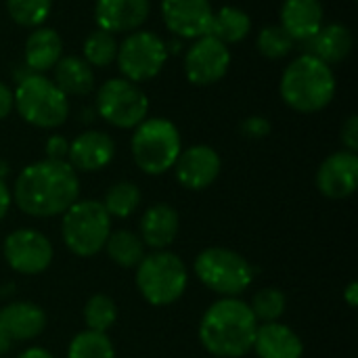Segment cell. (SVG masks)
<instances>
[{"label":"cell","instance_id":"obj_1","mask_svg":"<svg viewBox=\"0 0 358 358\" xmlns=\"http://www.w3.org/2000/svg\"><path fill=\"white\" fill-rule=\"evenodd\" d=\"M10 195L25 216L55 218L80 199V178L67 162L40 159L19 172Z\"/></svg>","mask_w":358,"mask_h":358},{"label":"cell","instance_id":"obj_2","mask_svg":"<svg viewBox=\"0 0 358 358\" xmlns=\"http://www.w3.org/2000/svg\"><path fill=\"white\" fill-rule=\"evenodd\" d=\"M258 321L241 298H220L203 315L197 327L199 342L214 358H241L252 352Z\"/></svg>","mask_w":358,"mask_h":358},{"label":"cell","instance_id":"obj_3","mask_svg":"<svg viewBox=\"0 0 358 358\" xmlns=\"http://www.w3.org/2000/svg\"><path fill=\"white\" fill-rule=\"evenodd\" d=\"M281 99L287 107L298 113L323 111L336 96L334 69L313 55L294 59L279 82Z\"/></svg>","mask_w":358,"mask_h":358},{"label":"cell","instance_id":"obj_4","mask_svg":"<svg viewBox=\"0 0 358 358\" xmlns=\"http://www.w3.org/2000/svg\"><path fill=\"white\" fill-rule=\"evenodd\" d=\"M134 283L147 304L166 308L185 296L189 268L185 260L170 250L149 252L134 268Z\"/></svg>","mask_w":358,"mask_h":358},{"label":"cell","instance_id":"obj_5","mask_svg":"<svg viewBox=\"0 0 358 358\" xmlns=\"http://www.w3.org/2000/svg\"><path fill=\"white\" fill-rule=\"evenodd\" d=\"M193 275L206 289L220 298H239L254 283V266L250 260L220 245L206 248L195 256Z\"/></svg>","mask_w":358,"mask_h":358},{"label":"cell","instance_id":"obj_6","mask_svg":"<svg viewBox=\"0 0 358 358\" xmlns=\"http://www.w3.org/2000/svg\"><path fill=\"white\" fill-rule=\"evenodd\" d=\"M132 157L147 176H162L170 172L182 151V138L174 122L166 117L143 120L132 134Z\"/></svg>","mask_w":358,"mask_h":358},{"label":"cell","instance_id":"obj_7","mask_svg":"<svg viewBox=\"0 0 358 358\" xmlns=\"http://www.w3.org/2000/svg\"><path fill=\"white\" fill-rule=\"evenodd\" d=\"M13 109L36 128L52 130L65 124L69 115V99L42 73H27L13 92Z\"/></svg>","mask_w":358,"mask_h":358},{"label":"cell","instance_id":"obj_8","mask_svg":"<svg viewBox=\"0 0 358 358\" xmlns=\"http://www.w3.org/2000/svg\"><path fill=\"white\" fill-rule=\"evenodd\" d=\"M109 233L111 216L96 199H78L61 214V239L78 258L101 254Z\"/></svg>","mask_w":358,"mask_h":358},{"label":"cell","instance_id":"obj_9","mask_svg":"<svg viewBox=\"0 0 358 358\" xmlns=\"http://www.w3.org/2000/svg\"><path fill=\"white\" fill-rule=\"evenodd\" d=\"M96 113L113 128L134 130L147 120L149 99L138 84L126 78H113L96 92Z\"/></svg>","mask_w":358,"mask_h":358},{"label":"cell","instance_id":"obj_10","mask_svg":"<svg viewBox=\"0 0 358 358\" xmlns=\"http://www.w3.org/2000/svg\"><path fill=\"white\" fill-rule=\"evenodd\" d=\"M168 46L153 31H130L117 44V67L126 80L138 84L153 80L168 61Z\"/></svg>","mask_w":358,"mask_h":358},{"label":"cell","instance_id":"obj_11","mask_svg":"<svg viewBox=\"0 0 358 358\" xmlns=\"http://www.w3.org/2000/svg\"><path fill=\"white\" fill-rule=\"evenodd\" d=\"M2 256L10 271L36 277L50 268L55 248L50 239L36 229H15L2 241Z\"/></svg>","mask_w":358,"mask_h":358},{"label":"cell","instance_id":"obj_12","mask_svg":"<svg viewBox=\"0 0 358 358\" xmlns=\"http://www.w3.org/2000/svg\"><path fill=\"white\" fill-rule=\"evenodd\" d=\"M231 65V50L214 36L197 38L185 55V76L195 86L220 82Z\"/></svg>","mask_w":358,"mask_h":358},{"label":"cell","instance_id":"obj_13","mask_svg":"<svg viewBox=\"0 0 358 358\" xmlns=\"http://www.w3.org/2000/svg\"><path fill=\"white\" fill-rule=\"evenodd\" d=\"M172 170L180 187L189 191H203L212 187L216 178L220 176L222 159L214 147L193 145L180 151Z\"/></svg>","mask_w":358,"mask_h":358},{"label":"cell","instance_id":"obj_14","mask_svg":"<svg viewBox=\"0 0 358 358\" xmlns=\"http://www.w3.org/2000/svg\"><path fill=\"white\" fill-rule=\"evenodd\" d=\"M162 17L172 34L197 40L210 36L214 10L208 0H162Z\"/></svg>","mask_w":358,"mask_h":358},{"label":"cell","instance_id":"obj_15","mask_svg":"<svg viewBox=\"0 0 358 358\" xmlns=\"http://www.w3.org/2000/svg\"><path fill=\"white\" fill-rule=\"evenodd\" d=\"M317 189L327 199H348L357 193L358 157L350 151H336L317 170Z\"/></svg>","mask_w":358,"mask_h":358},{"label":"cell","instance_id":"obj_16","mask_svg":"<svg viewBox=\"0 0 358 358\" xmlns=\"http://www.w3.org/2000/svg\"><path fill=\"white\" fill-rule=\"evenodd\" d=\"M115 157V143L107 132L86 130L69 143L67 164L76 172H99Z\"/></svg>","mask_w":358,"mask_h":358},{"label":"cell","instance_id":"obj_17","mask_svg":"<svg viewBox=\"0 0 358 358\" xmlns=\"http://www.w3.org/2000/svg\"><path fill=\"white\" fill-rule=\"evenodd\" d=\"M46 313L42 306L19 300L4 304L0 308V331L15 344V342H31L40 338L46 329Z\"/></svg>","mask_w":358,"mask_h":358},{"label":"cell","instance_id":"obj_18","mask_svg":"<svg viewBox=\"0 0 358 358\" xmlns=\"http://www.w3.org/2000/svg\"><path fill=\"white\" fill-rule=\"evenodd\" d=\"M180 231V216L170 203H153L149 206L138 222V237L151 252L168 250Z\"/></svg>","mask_w":358,"mask_h":358},{"label":"cell","instance_id":"obj_19","mask_svg":"<svg viewBox=\"0 0 358 358\" xmlns=\"http://www.w3.org/2000/svg\"><path fill=\"white\" fill-rule=\"evenodd\" d=\"M151 13L149 0H96L94 21L109 34L138 29Z\"/></svg>","mask_w":358,"mask_h":358},{"label":"cell","instance_id":"obj_20","mask_svg":"<svg viewBox=\"0 0 358 358\" xmlns=\"http://www.w3.org/2000/svg\"><path fill=\"white\" fill-rule=\"evenodd\" d=\"M252 352L258 358H302L304 342L302 338L281 321L258 325Z\"/></svg>","mask_w":358,"mask_h":358},{"label":"cell","instance_id":"obj_21","mask_svg":"<svg viewBox=\"0 0 358 358\" xmlns=\"http://www.w3.org/2000/svg\"><path fill=\"white\" fill-rule=\"evenodd\" d=\"M325 25L321 0H285L281 6V27L294 42L310 40Z\"/></svg>","mask_w":358,"mask_h":358},{"label":"cell","instance_id":"obj_22","mask_svg":"<svg viewBox=\"0 0 358 358\" xmlns=\"http://www.w3.org/2000/svg\"><path fill=\"white\" fill-rule=\"evenodd\" d=\"M304 46H306V55H313L331 67L334 63H342L352 52L355 38L346 25L329 23L323 25L310 40H306Z\"/></svg>","mask_w":358,"mask_h":358},{"label":"cell","instance_id":"obj_23","mask_svg":"<svg viewBox=\"0 0 358 358\" xmlns=\"http://www.w3.org/2000/svg\"><path fill=\"white\" fill-rule=\"evenodd\" d=\"M63 52L61 36L50 27H34L25 40V65L31 73H42L52 69Z\"/></svg>","mask_w":358,"mask_h":358},{"label":"cell","instance_id":"obj_24","mask_svg":"<svg viewBox=\"0 0 358 358\" xmlns=\"http://www.w3.org/2000/svg\"><path fill=\"white\" fill-rule=\"evenodd\" d=\"M55 86L69 96H86L94 86L92 67L80 57H61L55 65Z\"/></svg>","mask_w":358,"mask_h":358},{"label":"cell","instance_id":"obj_25","mask_svg":"<svg viewBox=\"0 0 358 358\" xmlns=\"http://www.w3.org/2000/svg\"><path fill=\"white\" fill-rule=\"evenodd\" d=\"M103 252L107 254V258L115 266H120V268H136L138 262L145 258L147 248L141 241L138 233L128 231V229H117V231L109 233Z\"/></svg>","mask_w":358,"mask_h":358},{"label":"cell","instance_id":"obj_26","mask_svg":"<svg viewBox=\"0 0 358 358\" xmlns=\"http://www.w3.org/2000/svg\"><path fill=\"white\" fill-rule=\"evenodd\" d=\"M252 31V19L245 10L237 6H222L212 17L210 36L220 40L222 44H237L245 40Z\"/></svg>","mask_w":358,"mask_h":358},{"label":"cell","instance_id":"obj_27","mask_svg":"<svg viewBox=\"0 0 358 358\" xmlns=\"http://www.w3.org/2000/svg\"><path fill=\"white\" fill-rule=\"evenodd\" d=\"M141 199H143L141 189L134 182H130V180H117V182H113L105 191L101 203L107 210V214L111 216V220L113 218L124 220V218H130L138 210Z\"/></svg>","mask_w":358,"mask_h":358},{"label":"cell","instance_id":"obj_28","mask_svg":"<svg viewBox=\"0 0 358 358\" xmlns=\"http://www.w3.org/2000/svg\"><path fill=\"white\" fill-rule=\"evenodd\" d=\"M82 319L86 329L107 334L117 323V304L107 294H94L86 300Z\"/></svg>","mask_w":358,"mask_h":358},{"label":"cell","instance_id":"obj_29","mask_svg":"<svg viewBox=\"0 0 358 358\" xmlns=\"http://www.w3.org/2000/svg\"><path fill=\"white\" fill-rule=\"evenodd\" d=\"M65 358H115V346L107 334L84 329L71 338Z\"/></svg>","mask_w":358,"mask_h":358},{"label":"cell","instance_id":"obj_30","mask_svg":"<svg viewBox=\"0 0 358 358\" xmlns=\"http://www.w3.org/2000/svg\"><path fill=\"white\" fill-rule=\"evenodd\" d=\"M248 304H250V310L256 317L258 325L275 323V321H281V317L285 315L287 296L279 287H262L252 296V302H248Z\"/></svg>","mask_w":358,"mask_h":358},{"label":"cell","instance_id":"obj_31","mask_svg":"<svg viewBox=\"0 0 358 358\" xmlns=\"http://www.w3.org/2000/svg\"><path fill=\"white\" fill-rule=\"evenodd\" d=\"M84 61L90 67H107L117 57V40L105 29H94L84 40Z\"/></svg>","mask_w":358,"mask_h":358},{"label":"cell","instance_id":"obj_32","mask_svg":"<svg viewBox=\"0 0 358 358\" xmlns=\"http://www.w3.org/2000/svg\"><path fill=\"white\" fill-rule=\"evenodd\" d=\"M6 10L17 25L40 27L52 10V0H6Z\"/></svg>","mask_w":358,"mask_h":358},{"label":"cell","instance_id":"obj_33","mask_svg":"<svg viewBox=\"0 0 358 358\" xmlns=\"http://www.w3.org/2000/svg\"><path fill=\"white\" fill-rule=\"evenodd\" d=\"M296 42L292 40V36L281 27V25H266L260 29L258 40H256V48L262 57L266 59H283L294 50Z\"/></svg>","mask_w":358,"mask_h":358},{"label":"cell","instance_id":"obj_34","mask_svg":"<svg viewBox=\"0 0 358 358\" xmlns=\"http://www.w3.org/2000/svg\"><path fill=\"white\" fill-rule=\"evenodd\" d=\"M239 132H241L245 138L262 141V138H266V136L273 132V124H271V120L264 117V115H248V117L239 124Z\"/></svg>","mask_w":358,"mask_h":358},{"label":"cell","instance_id":"obj_35","mask_svg":"<svg viewBox=\"0 0 358 358\" xmlns=\"http://www.w3.org/2000/svg\"><path fill=\"white\" fill-rule=\"evenodd\" d=\"M46 159H55V162H67V153H69V141L61 134H52L46 141Z\"/></svg>","mask_w":358,"mask_h":358},{"label":"cell","instance_id":"obj_36","mask_svg":"<svg viewBox=\"0 0 358 358\" xmlns=\"http://www.w3.org/2000/svg\"><path fill=\"white\" fill-rule=\"evenodd\" d=\"M344 151L357 153L358 151V115H348V120L342 124V132H340Z\"/></svg>","mask_w":358,"mask_h":358},{"label":"cell","instance_id":"obj_37","mask_svg":"<svg viewBox=\"0 0 358 358\" xmlns=\"http://www.w3.org/2000/svg\"><path fill=\"white\" fill-rule=\"evenodd\" d=\"M10 111H13V90L0 82V122L8 117Z\"/></svg>","mask_w":358,"mask_h":358},{"label":"cell","instance_id":"obj_38","mask_svg":"<svg viewBox=\"0 0 358 358\" xmlns=\"http://www.w3.org/2000/svg\"><path fill=\"white\" fill-rule=\"evenodd\" d=\"M10 206H13L10 189H8V185L4 182V178H0V222L6 218V214H8Z\"/></svg>","mask_w":358,"mask_h":358},{"label":"cell","instance_id":"obj_39","mask_svg":"<svg viewBox=\"0 0 358 358\" xmlns=\"http://www.w3.org/2000/svg\"><path fill=\"white\" fill-rule=\"evenodd\" d=\"M342 296H344V302H346V306H348V308H357L358 306V283L357 281H350V283L346 285V289L342 292Z\"/></svg>","mask_w":358,"mask_h":358},{"label":"cell","instance_id":"obj_40","mask_svg":"<svg viewBox=\"0 0 358 358\" xmlns=\"http://www.w3.org/2000/svg\"><path fill=\"white\" fill-rule=\"evenodd\" d=\"M15 358H55L46 348H42V346H29V348H25L23 352H19Z\"/></svg>","mask_w":358,"mask_h":358},{"label":"cell","instance_id":"obj_41","mask_svg":"<svg viewBox=\"0 0 358 358\" xmlns=\"http://www.w3.org/2000/svg\"><path fill=\"white\" fill-rule=\"evenodd\" d=\"M10 346H13V342H10V340L0 331V357H4V355L10 350Z\"/></svg>","mask_w":358,"mask_h":358}]
</instances>
